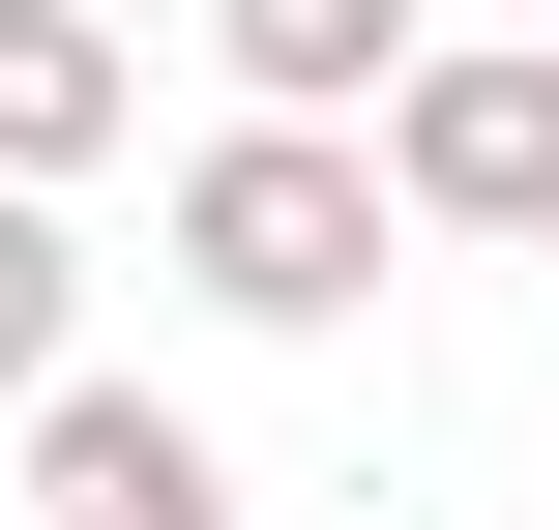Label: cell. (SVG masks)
Wrapping results in <instances>:
<instances>
[{
    "label": "cell",
    "instance_id": "6da1fadb",
    "mask_svg": "<svg viewBox=\"0 0 559 530\" xmlns=\"http://www.w3.org/2000/svg\"><path fill=\"white\" fill-rule=\"evenodd\" d=\"M383 236H413V207H383L354 118H236V148H177V295H206V325H354Z\"/></svg>",
    "mask_w": 559,
    "mask_h": 530
},
{
    "label": "cell",
    "instance_id": "7a4b0ae2",
    "mask_svg": "<svg viewBox=\"0 0 559 530\" xmlns=\"http://www.w3.org/2000/svg\"><path fill=\"white\" fill-rule=\"evenodd\" d=\"M383 207L413 236H559V30H442L383 89Z\"/></svg>",
    "mask_w": 559,
    "mask_h": 530
},
{
    "label": "cell",
    "instance_id": "3957f363",
    "mask_svg": "<svg viewBox=\"0 0 559 530\" xmlns=\"http://www.w3.org/2000/svg\"><path fill=\"white\" fill-rule=\"evenodd\" d=\"M29 530H236V472H206L147 384H59V413H29Z\"/></svg>",
    "mask_w": 559,
    "mask_h": 530
},
{
    "label": "cell",
    "instance_id": "277c9868",
    "mask_svg": "<svg viewBox=\"0 0 559 530\" xmlns=\"http://www.w3.org/2000/svg\"><path fill=\"white\" fill-rule=\"evenodd\" d=\"M206 59H236V118H354V148H383V89H413L442 30H413V0H206Z\"/></svg>",
    "mask_w": 559,
    "mask_h": 530
},
{
    "label": "cell",
    "instance_id": "5b68a950",
    "mask_svg": "<svg viewBox=\"0 0 559 530\" xmlns=\"http://www.w3.org/2000/svg\"><path fill=\"white\" fill-rule=\"evenodd\" d=\"M118 118H147V59H118V30H88V0H0V177H29V207H59V177H88V148H118Z\"/></svg>",
    "mask_w": 559,
    "mask_h": 530
},
{
    "label": "cell",
    "instance_id": "8992f818",
    "mask_svg": "<svg viewBox=\"0 0 559 530\" xmlns=\"http://www.w3.org/2000/svg\"><path fill=\"white\" fill-rule=\"evenodd\" d=\"M59 384H88V236L0 177V413H59Z\"/></svg>",
    "mask_w": 559,
    "mask_h": 530
},
{
    "label": "cell",
    "instance_id": "52a82bcc",
    "mask_svg": "<svg viewBox=\"0 0 559 530\" xmlns=\"http://www.w3.org/2000/svg\"><path fill=\"white\" fill-rule=\"evenodd\" d=\"M501 30H559V0H501Z\"/></svg>",
    "mask_w": 559,
    "mask_h": 530
}]
</instances>
